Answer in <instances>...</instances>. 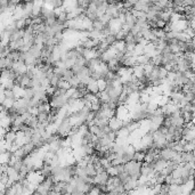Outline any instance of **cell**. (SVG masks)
Segmentation results:
<instances>
[{"instance_id": "6da1fadb", "label": "cell", "mask_w": 195, "mask_h": 195, "mask_svg": "<svg viewBox=\"0 0 195 195\" xmlns=\"http://www.w3.org/2000/svg\"><path fill=\"white\" fill-rule=\"evenodd\" d=\"M97 86H98V91L102 92L105 90L106 88V81L104 79H100V80H97Z\"/></svg>"}, {"instance_id": "7a4b0ae2", "label": "cell", "mask_w": 195, "mask_h": 195, "mask_svg": "<svg viewBox=\"0 0 195 195\" xmlns=\"http://www.w3.org/2000/svg\"><path fill=\"white\" fill-rule=\"evenodd\" d=\"M100 193H102V191H100L97 186H92L91 189H90L86 195H100Z\"/></svg>"}]
</instances>
